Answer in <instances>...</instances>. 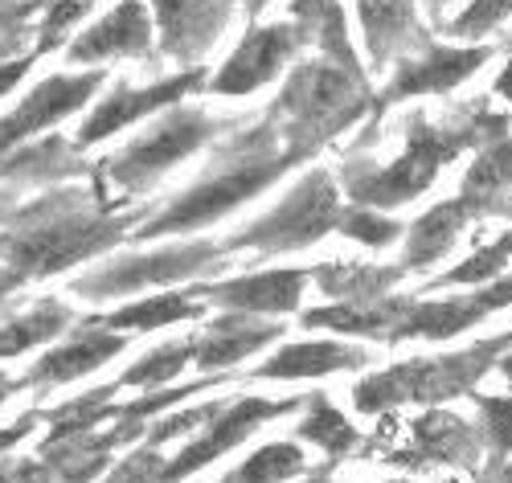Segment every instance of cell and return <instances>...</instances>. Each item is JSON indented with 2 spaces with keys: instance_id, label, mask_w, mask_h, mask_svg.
I'll return each instance as SVG.
<instances>
[{
  "instance_id": "cell-33",
  "label": "cell",
  "mask_w": 512,
  "mask_h": 483,
  "mask_svg": "<svg viewBox=\"0 0 512 483\" xmlns=\"http://www.w3.org/2000/svg\"><path fill=\"white\" fill-rule=\"evenodd\" d=\"M480 410V434L484 447L492 451V463H504L512 455V398H488V393H472Z\"/></svg>"
},
{
  "instance_id": "cell-1",
  "label": "cell",
  "mask_w": 512,
  "mask_h": 483,
  "mask_svg": "<svg viewBox=\"0 0 512 483\" xmlns=\"http://www.w3.org/2000/svg\"><path fill=\"white\" fill-rule=\"evenodd\" d=\"M144 217L148 209L115 213L99 189H50L13 209L5 230H0V262L25 283L50 279L74 262H87L132 238V226H140Z\"/></svg>"
},
{
  "instance_id": "cell-16",
  "label": "cell",
  "mask_w": 512,
  "mask_h": 483,
  "mask_svg": "<svg viewBox=\"0 0 512 483\" xmlns=\"http://www.w3.org/2000/svg\"><path fill=\"white\" fill-rule=\"evenodd\" d=\"M123 348H127V336H119V332L87 320L82 328H70V336L58 348H50L41 361H33V369L21 381H25V389L29 385L54 389V385H66V381H78V377L95 373L99 365H107L111 357H119Z\"/></svg>"
},
{
  "instance_id": "cell-36",
  "label": "cell",
  "mask_w": 512,
  "mask_h": 483,
  "mask_svg": "<svg viewBox=\"0 0 512 483\" xmlns=\"http://www.w3.org/2000/svg\"><path fill=\"white\" fill-rule=\"evenodd\" d=\"M512 17V0H472L451 25L447 33L459 41H472V37H488L492 29H500V21Z\"/></svg>"
},
{
  "instance_id": "cell-34",
  "label": "cell",
  "mask_w": 512,
  "mask_h": 483,
  "mask_svg": "<svg viewBox=\"0 0 512 483\" xmlns=\"http://www.w3.org/2000/svg\"><path fill=\"white\" fill-rule=\"evenodd\" d=\"M226 406H230V402L218 398V402H205V406H193V410H181V414H168V418H160V422H148V430H144V447H164L168 438L193 434L197 426L205 430V426L218 418Z\"/></svg>"
},
{
  "instance_id": "cell-42",
  "label": "cell",
  "mask_w": 512,
  "mask_h": 483,
  "mask_svg": "<svg viewBox=\"0 0 512 483\" xmlns=\"http://www.w3.org/2000/svg\"><path fill=\"white\" fill-rule=\"evenodd\" d=\"M17 197H21V189H17V185H0V226H5L9 217H13Z\"/></svg>"
},
{
  "instance_id": "cell-51",
  "label": "cell",
  "mask_w": 512,
  "mask_h": 483,
  "mask_svg": "<svg viewBox=\"0 0 512 483\" xmlns=\"http://www.w3.org/2000/svg\"><path fill=\"white\" fill-rule=\"evenodd\" d=\"M394 483H410V479H394Z\"/></svg>"
},
{
  "instance_id": "cell-12",
  "label": "cell",
  "mask_w": 512,
  "mask_h": 483,
  "mask_svg": "<svg viewBox=\"0 0 512 483\" xmlns=\"http://www.w3.org/2000/svg\"><path fill=\"white\" fill-rule=\"evenodd\" d=\"M308 46L300 25H259L242 37V46L230 54V62L209 78V91L213 95H254L259 86L275 82L279 70Z\"/></svg>"
},
{
  "instance_id": "cell-38",
  "label": "cell",
  "mask_w": 512,
  "mask_h": 483,
  "mask_svg": "<svg viewBox=\"0 0 512 483\" xmlns=\"http://www.w3.org/2000/svg\"><path fill=\"white\" fill-rule=\"evenodd\" d=\"M46 9V0H0V37H29V21Z\"/></svg>"
},
{
  "instance_id": "cell-20",
  "label": "cell",
  "mask_w": 512,
  "mask_h": 483,
  "mask_svg": "<svg viewBox=\"0 0 512 483\" xmlns=\"http://www.w3.org/2000/svg\"><path fill=\"white\" fill-rule=\"evenodd\" d=\"M414 434V451L394 455L390 463H410V467H426V463H455V467H476L480 451H484V434L480 426L463 422L447 410H431L410 422Z\"/></svg>"
},
{
  "instance_id": "cell-47",
  "label": "cell",
  "mask_w": 512,
  "mask_h": 483,
  "mask_svg": "<svg viewBox=\"0 0 512 483\" xmlns=\"http://www.w3.org/2000/svg\"><path fill=\"white\" fill-rule=\"evenodd\" d=\"M263 5H267V0H250V5H246V17H259V13H263Z\"/></svg>"
},
{
  "instance_id": "cell-2",
  "label": "cell",
  "mask_w": 512,
  "mask_h": 483,
  "mask_svg": "<svg viewBox=\"0 0 512 483\" xmlns=\"http://www.w3.org/2000/svg\"><path fill=\"white\" fill-rule=\"evenodd\" d=\"M304 156L287 148L283 131L271 115H263L254 127L234 131L226 144L213 148L209 172L181 193L173 205H164L160 213H148L144 222L132 230V242H152L164 234H189L209 222H218L230 209L246 205L250 197H259L267 185H275L287 168H295Z\"/></svg>"
},
{
  "instance_id": "cell-37",
  "label": "cell",
  "mask_w": 512,
  "mask_h": 483,
  "mask_svg": "<svg viewBox=\"0 0 512 483\" xmlns=\"http://www.w3.org/2000/svg\"><path fill=\"white\" fill-rule=\"evenodd\" d=\"M160 475H164V459L156 455V447H140L107 475V483H160Z\"/></svg>"
},
{
  "instance_id": "cell-26",
  "label": "cell",
  "mask_w": 512,
  "mask_h": 483,
  "mask_svg": "<svg viewBox=\"0 0 512 483\" xmlns=\"http://www.w3.org/2000/svg\"><path fill=\"white\" fill-rule=\"evenodd\" d=\"M74 312L62 299H37L29 312L0 324V357H21L37 344H50L54 336L70 332Z\"/></svg>"
},
{
  "instance_id": "cell-44",
  "label": "cell",
  "mask_w": 512,
  "mask_h": 483,
  "mask_svg": "<svg viewBox=\"0 0 512 483\" xmlns=\"http://www.w3.org/2000/svg\"><path fill=\"white\" fill-rule=\"evenodd\" d=\"M496 95H500V99H512V62H508L504 74L496 78Z\"/></svg>"
},
{
  "instance_id": "cell-48",
  "label": "cell",
  "mask_w": 512,
  "mask_h": 483,
  "mask_svg": "<svg viewBox=\"0 0 512 483\" xmlns=\"http://www.w3.org/2000/svg\"><path fill=\"white\" fill-rule=\"evenodd\" d=\"M328 471H332V463H328V467H320V471H312V479H308V483H328Z\"/></svg>"
},
{
  "instance_id": "cell-15",
  "label": "cell",
  "mask_w": 512,
  "mask_h": 483,
  "mask_svg": "<svg viewBox=\"0 0 512 483\" xmlns=\"http://www.w3.org/2000/svg\"><path fill=\"white\" fill-rule=\"evenodd\" d=\"M66 58L74 66H95L111 58H148L152 62V17L144 0H119V5L95 21L87 33L70 41Z\"/></svg>"
},
{
  "instance_id": "cell-40",
  "label": "cell",
  "mask_w": 512,
  "mask_h": 483,
  "mask_svg": "<svg viewBox=\"0 0 512 483\" xmlns=\"http://www.w3.org/2000/svg\"><path fill=\"white\" fill-rule=\"evenodd\" d=\"M37 418H41V414H37V410H29V414H21V418H17L9 430H0V455H5L9 447H17L21 438H29V430L37 426Z\"/></svg>"
},
{
  "instance_id": "cell-27",
  "label": "cell",
  "mask_w": 512,
  "mask_h": 483,
  "mask_svg": "<svg viewBox=\"0 0 512 483\" xmlns=\"http://www.w3.org/2000/svg\"><path fill=\"white\" fill-rule=\"evenodd\" d=\"M295 434L304 438V443H312V447H320L324 455H328V463H340V459H349L357 447H361V434H357V426L340 414L324 393H312L308 398V414H304V422L295 426Z\"/></svg>"
},
{
  "instance_id": "cell-13",
  "label": "cell",
  "mask_w": 512,
  "mask_h": 483,
  "mask_svg": "<svg viewBox=\"0 0 512 483\" xmlns=\"http://www.w3.org/2000/svg\"><path fill=\"white\" fill-rule=\"evenodd\" d=\"M201 86H209L201 66L181 70V74H173V78H160V82L144 86V91H132L127 82H115V91L87 115V123L78 127L74 148H91V144L115 136V131H123L127 123H136V119H144V115H152V111L177 107L181 99H189L193 91H201Z\"/></svg>"
},
{
  "instance_id": "cell-46",
  "label": "cell",
  "mask_w": 512,
  "mask_h": 483,
  "mask_svg": "<svg viewBox=\"0 0 512 483\" xmlns=\"http://www.w3.org/2000/svg\"><path fill=\"white\" fill-rule=\"evenodd\" d=\"M496 369H500V377H504V381L512 385V348H508V353H504V357L496 361Z\"/></svg>"
},
{
  "instance_id": "cell-32",
  "label": "cell",
  "mask_w": 512,
  "mask_h": 483,
  "mask_svg": "<svg viewBox=\"0 0 512 483\" xmlns=\"http://www.w3.org/2000/svg\"><path fill=\"white\" fill-rule=\"evenodd\" d=\"M340 234H349L353 242H365V246H390L402 238L406 226H398L394 217H386L381 209H365V205H345L340 209Z\"/></svg>"
},
{
  "instance_id": "cell-24",
  "label": "cell",
  "mask_w": 512,
  "mask_h": 483,
  "mask_svg": "<svg viewBox=\"0 0 512 483\" xmlns=\"http://www.w3.org/2000/svg\"><path fill=\"white\" fill-rule=\"evenodd\" d=\"M410 271L402 267H369V262H324L312 271V279L320 283L324 295H332L336 303H369L390 295L394 283H402Z\"/></svg>"
},
{
  "instance_id": "cell-49",
  "label": "cell",
  "mask_w": 512,
  "mask_h": 483,
  "mask_svg": "<svg viewBox=\"0 0 512 483\" xmlns=\"http://www.w3.org/2000/svg\"><path fill=\"white\" fill-rule=\"evenodd\" d=\"M426 5H431V13H443V9L451 5V0H426Z\"/></svg>"
},
{
  "instance_id": "cell-22",
  "label": "cell",
  "mask_w": 512,
  "mask_h": 483,
  "mask_svg": "<svg viewBox=\"0 0 512 483\" xmlns=\"http://www.w3.org/2000/svg\"><path fill=\"white\" fill-rule=\"evenodd\" d=\"M484 316H488V307L476 295H455V299H410L406 295V307H402V316L394 324L390 344L414 340V336H422V340H451L463 328H476Z\"/></svg>"
},
{
  "instance_id": "cell-9",
  "label": "cell",
  "mask_w": 512,
  "mask_h": 483,
  "mask_svg": "<svg viewBox=\"0 0 512 483\" xmlns=\"http://www.w3.org/2000/svg\"><path fill=\"white\" fill-rule=\"evenodd\" d=\"M488 58H492V46H467V50H459V46H426L422 54L402 58L394 78L386 82V91L373 95V123H369V136L361 140V148L373 140L377 119L386 115L394 103L418 99V95H447L463 78H472Z\"/></svg>"
},
{
  "instance_id": "cell-21",
  "label": "cell",
  "mask_w": 512,
  "mask_h": 483,
  "mask_svg": "<svg viewBox=\"0 0 512 483\" xmlns=\"http://www.w3.org/2000/svg\"><path fill=\"white\" fill-rule=\"evenodd\" d=\"M279 336H283V328L271 324V320H259L250 312H226V316L213 320L205 332L193 336V365H201L205 373L230 369V365L254 357L259 348L275 344Z\"/></svg>"
},
{
  "instance_id": "cell-10",
  "label": "cell",
  "mask_w": 512,
  "mask_h": 483,
  "mask_svg": "<svg viewBox=\"0 0 512 483\" xmlns=\"http://www.w3.org/2000/svg\"><path fill=\"white\" fill-rule=\"evenodd\" d=\"M107 82L103 70H87V74H54L46 82H37L33 91L21 99L17 111H9L5 119H0V160H5L13 148L29 144L37 131H46L54 123H62L66 115L82 111L95 91Z\"/></svg>"
},
{
  "instance_id": "cell-41",
  "label": "cell",
  "mask_w": 512,
  "mask_h": 483,
  "mask_svg": "<svg viewBox=\"0 0 512 483\" xmlns=\"http://www.w3.org/2000/svg\"><path fill=\"white\" fill-rule=\"evenodd\" d=\"M21 287H25V279H21L17 271L0 267V307H5V303H9V295H13V291H21Z\"/></svg>"
},
{
  "instance_id": "cell-30",
  "label": "cell",
  "mask_w": 512,
  "mask_h": 483,
  "mask_svg": "<svg viewBox=\"0 0 512 483\" xmlns=\"http://www.w3.org/2000/svg\"><path fill=\"white\" fill-rule=\"evenodd\" d=\"M508 262H512V230H508L500 242L476 250L472 258H463L459 267H451L447 275H439L426 291H443V287H484V283H492V279L504 275Z\"/></svg>"
},
{
  "instance_id": "cell-45",
  "label": "cell",
  "mask_w": 512,
  "mask_h": 483,
  "mask_svg": "<svg viewBox=\"0 0 512 483\" xmlns=\"http://www.w3.org/2000/svg\"><path fill=\"white\" fill-rule=\"evenodd\" d=\"M17 389H25V381H21V377L13 381V377H5V373H0V402H5L9 393H17Z\"/></svg>"
},
{
  "instance_id": "cell-18",
  "label": "cell",
  "mask_w": 512,
  "mask_h": 483,
  "mask_svg": "<svg viewBox=\"0 0 512 483\" xmlns=\"http://www.w3.org/2000/svg\"><path fill=\"white\" fill-rule=\"evenodd\" d=\"M361 29H365V50L373 66H390L394 58L422 54L426 46H435L431 33L422 29L414 0H357Z\"/></svg>"
},
{
  "instance_id": "cell-43",
  "label": "cell",
  "mask_w": 512,
  "mask_h": 483,
  "mask_svg": "<svg viewBox=\"0 0 512 483\" xmlns=\"http://www.w3.org/2000/svg\"><path fill=\"white\" fill-rule=\"evenodd\" d=\"M480 483H512V467H504V463H492V471H488Z\"/></svg>"
},
{
  "instance_id": "cell-14",
  "label": "cell",
  "mask_w": 512,
  "mask_h": 483,
  "mask_svg": "<svg viewBox=\"0 0 512 483\" xmlns=\"http://www.w3.org/2000/svg\"><path fill=\"white\" fill-rule=\"evenodd\" d=\"M160 25V54L193 70L234 17V0H152Z\"/></svg>"
},
{
  "instance_id": "cell-6",
  "label": "cell",
  "mask_w": 512,
  "mask_h": 483,
  "mask_svg": "<svg viewBox=\"0 0 512 483\" xmlns=\"http://www.w3.org/2000/svg\"><path fill=\"white\" fill-rule=\"evenodd\" d=\"M218 127H230V123L209 119L197 107H168V115L156 127H148L144 136H136L123 152L99 160L91 168V177L99 181V193L103 197H107V189L127 193V197L144 193L173 164H181L185 156H193L197 148H205L213 136H218Z\"/></svg>"
},
{
  "instance_id": "cell-5",
  "label": "cell",
  "mask_w": 512,
  "mask_h": 483,
  "mask_svg": "<svg viewBox=\"0 0 512 483\" xmlns=\"http://www.w3.org/2000/svg\"><path fill=\"white\" fill-rule=\"evenodd\" d=\"M512 348V332L492 336L472 344L467 353H451V357H414L402 361L394 369H381L373 377H365L353 389V406L361 414H386L402 402H447V398H463V393H476L480 377L488 369H496V361Z\"/></svg>"
},
{
  "instance_id": "cell-31",
  "label": "cell",
  "mask_w": 512,
  "mask_h": 483,
  "mask_svg": "<svg viewBox=\"0 0 512 483\" xmlns=\"http://www.w3.org/2000/svg\"><path fill=\"white\" fill-rule=\"evenodd\" d=\"M512 185V140L500 136L476 152V164L467 168L463 193L467 197H500Z\"/></svg>"
},
{
  "instance_id": "cell-3",
  "label": "cell",
  "mask_w": 512,
  "mask_h": 483,
  "mask_svg": "<svg viewBox=\"0 0 512 483\" xmlns=\"http://www.w3.org/2000/svg\"><path fill=\"white\" fill-rule=\"evenodd\" d=\"M500 136H508V119L484 107L463 127H431L422 111H414L406 119V152L386 168H377L369 160H345L340 164V185H345L353 205L394 209L431 189L439 168L451 164L463 148H484Z\"/></svg>"
},
{
  "instance_id": "cell-19",
  "label": "cell",
  "mask_w": 512,
  "mask_h": 483,
  "mask_svg": "<svg viewBox=\"0 0 512 483\" xmlns=\"http://www.w3.org/2000/svg\"><path fill=\"white\" fill-rule=\"evenodd\" d=\"M496 201L500 197H467L459 193L455 201H443L435 205L431 213H422L418 222L406 230V250H402V267L406 271H422L439 262L463 234V226L472 222V217H488L496 213Z\"/></svg>"
},
{
  "instance_id": "cell-11",
  "label": "cell",
  "mask_w": 512,
  "mask_h": 483,
  "mask_svg": "<svg viewBox=\"0 0 512 483\" xmlns=\"http://www.w3.org/2000/svg\"><path fill=\"white\" fill-rule=\"evenodd\" d=\"M295 410H300V398H291V402H267V398L230 402L218 418H213V422L201 430V438H193V443H189L177 459L164 463L160 483H181V479H189V475L201 471L205 463H213L218 455H226V451H234L238 443H246V438L259 430L263 422L283 418V414H295Z\"/></svg>"
},
{
  "instance_id": "cell-50",
  "label": "cell",
  "mask_w": 512,
  "mask_h": 483,
  "mask_svg": "<svg viewBox=\"0 0 512 483\" xmlns=\"http://www.w3.org/2000/svg\"><path fill=\"white\" fill-rule=\"evenodd\" d=\"M508 54H512V33H508Z\"/></svg>"
},
{
  "instance_id": "cell-17",
  "label": "cell",
  "mask_w": 512,
  "mask_h": 483,
  "mask_svg": "<svg viewBox=\"0 0 512 483\" xmlns=\"http://www.w3.org/2000/svg\"><path fill=\"white\" fill-rule=\"evenodd\" d=\"M312 271H259L230 283H205L193 287L205 303L222 312H250V316H287L300 307V295L308 287Z\"/></svg>"
},
{
  "instance_id": "cell-8",
  "label": "cell",
  "mask_w": 512,
  "mask_h": 483,
  "mask_svg": "<svg viewBox=\"0 0 512 483\" xmlns=\"http://www.w3.org/2000/svg\"><path fill=\"white\" fill-rule=\"evenodd\" d=\"M226 246L222 242H177V246H164L152 254H127V258H111L103 267L78 275L70 283L74 295L82 299H115V295H132L144 287H168V283H181V279H197L209 271H222L226 267Z\"/></svg>"
},
{
  "instance_id": "cell-23",
  "label": "cell",
  "mask_w": 512,
  "mask_h": 483,
  "mask_svg": "<svg viewBox=\"0 0 512 483\" xmlns=\"http://www.w3.org/2000/svg\"><path fill=\"white\" fill-rule=\"evenodd\" d=\"M369 365V353L357 344H336V340H308V344H287L271 361H263L250 377L263 381H300V377H324L340 369H361Z\"/></svg>"
},
{
  "instance_id": "cell-28",
  "label": "cell",
  "mask_w": 512,
  "mask_h": 483,
  "mask_svg": "<svg viewBox=\"0 0 512 483\" xmlns=\"http://www.w3.org/2000/svg\"><path fill=\"white\" fill-rule=\"evenodd\" d=\"M189 361H193V336L152 348V353H148V357H140V361H136L132 369H127L115 385H119V389H127V385H136V389H160V385L173 381Z\"/></svg>"
},
{
  "instance_id": "cell-4",
  "label": "cell",
  "mask_w": 512,
  "mask_h": 483,
  "mask_svg": "<svg viewBox=\"0 0 512 483\" xmlns=\"http://www.w3.org/2000/svg\"><path fill=\"white\" fill-rule=\"evenodd\" d=\"M267 115L279 123L287 148L312 160L361 115H373V91L361 70H345L328 58H316L291 70Z\"/></svg>"
},
{
  "instance_id": "cell-7",
  "label": "cell",
  "mask_w": 512,
  "mask_h": 483,
  "mask_svg": "<svg viewBox=\"0 0 512 483\" xmlns=\"http://www.w3.org/2000/svg\"><path fill=\"white\" fill-rule=\"evenodd\" d=\"M340 189L332 181L328 168H312L308 177L295 185L267 217H259L254 226H246L242 234L226 238V254L230 250H259V254H291L304 250L312 242H320L328 230L340 226Z\"/></svg>"
},
{
  "instance_id": "cell-29",
  "label": "cell",
  "mask_w": 512,
  "mask_h": 483,
  "mask_svg": "<svg viewBox=\"0 0 512 483\" xmlns=\"http://www.w3.org/2000/svg\"><path fill=\"white\" fill-rule=\"evenodd\" d=\"M308 459L295 443H271L263 451H254L238 471H230L222 483H283V479H295L304 475Z\"/></svg>"
},
{
  "instance_id": "cell-35",
  "label": "cell",
  "mask_w": 512,
  "mask_h": 483,
  "mask_svg": "<svg viewBox=\"0 0 512 483\" xmlns=\"http://www.w3.org/2000/svg\"><path fill=\"white\" fill-rule=\"evenodd\" d=\"M91 5L95 0H50L46 21H41V29H37V50L33 54H54L66 41V33L91 13Z\"/></svg>"
},
{
  "instance_id": "cell-25",
  "label": "cell",
  "mask_w": 512,
  "mask_h": 483,
  "mask_svg": "<svg viewBox=\"0 0 512 483\" xmlns=\"http://www.w3.org/2000/svg\"><path fill=\"white\" fill-rule=\"evenodd\" d=\"M201 316H205V299L197 291H181V295H152L140 303H127L111 316H95V324H103L111 332H152V328L201 320Z\"/></svg>"
},
{
  "instance_id": "cell-39",
  "label": "cell",
  "mask_w": 512,
  "mask_h": 483,
  "mask_svg": "<svg viewBox=\"0 0 512 483\" xmlns=\"http://www.w3.org/2000/svg\"><path fill=\"white\" fill-rule=\"evenodd\" d=\"M0 483H54L46 459H0Z\"/></svg>"
}]
</instances>
